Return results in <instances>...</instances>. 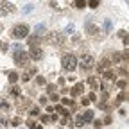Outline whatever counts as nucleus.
Masks as SVG:
<instances>
[{"label": "nucleus", "instance_id": "nucleus-6", "mask_svg": "<svg viewBox=\"0 0 129 129\" xmlns=\"http://www.w3.org/2000/svg\"><path fill=\"white\" fill-rule=\"evenodd\" d=\"M14 11V6L11 2H6V0H0V16H6L9 13Z\"/></svg>", "mask_w": 129, "mask_h": 129}, {"label": "nucleus", "instance_id": "nucleus-10", "mask_svg": "<svg viewBox=\"0 0 129 129\" xmlns=\"http://www.w3.org/2000/svg\"><path fill=\"white\" fill-rule=\"evenodd\" d=\"M93 117H95L93 109H86V111H84V115H83V122H84V124H88V122H93Z\"/></svg>", "mask_w": 129, "mask_h": 129}, {"label": "nucleus", "instance_id": "nucleus-30", "mask_svg": "<svg viewBox=\"0 0 129 129\" xmlns=\"http://www.w3.org/2000/svg\"><path fill=\"white\" fill-rule=\"evenodd\" d=\"M32 7H34V6H32V4H29V6H25V7H23V13H30V11H32Z\"/></svg>", "mask_w": 129, "mask_h": 129}, {"label": "nucleus", "instance_id": "nucleus-5", "mask_svg": "<svg viewBox=\"0 0 129 129\" xmlns=\"http://www.w3.org/2000/svg\"><path fill=\"white\" fill-rule=\"evenodd\" d=\"M64 41V36L59 34V32H50V34H47V43L48 45H59Z\"/></svg>", "mask_w": 129, "mask_h": 129}, {"label": "nucleus", "instance_id": "nucleus-1", "mask_svg": "<svg viewBox=\"0 0 129 129\" xmlns=\"http://www.w3.org/2000/svg\"><path fill=\"white\" fill-rule=\"evenodd\" d=\"M13 59H14V64H18V67H27L30 57H29V52H25L22 47H14Z\"/></svg>", "mask_w": 129, "mask_h": 129}, {"label": "nucleus", "instance_id": "nucleus-14", "mask_svg": "<svg viewBox=\"0 0 129 129\" xmlns=\"http://www.w3.org/2000/svg\"><path fill=\"white\" fill-rule=\"evenodd\" d=\"M102 77H104V81H113V79H115V72L104 70V72H102Z\"/></svg>", "mask_w": 129, "mask_h": 129}, {"label": "nucleus", "instance_id": "nucleus-28", "mask_svg": "<svg viewBox=\"0 0 129 129\" xmlns=\"http://www.w3.org/2000/svg\"><path fill=\"white\" fill-rule=\"evenodd\" d=\"M117 84H118V88H122V90H124V88H127V79H125V81H124V79H122V81H118Z\"/></svg>", "mask_w": 129, "mask_h": 129}, {"label": "nucleus", "instance_id": "nucleus-32", "mask_svg": "<svg viewBox=\"0 0 129 129\" xmlns=\"http://www.w3.org/2000/svg\"><path fill=\"white\" fill-rule=\"evenodd\" d=\"M50 99H52L54 102H57V101H59V95H57V93H52V95H50Z\"/></svg>", "mask_w": 129, "mask_h": 129}, {"label": "nucleus", "instance_id": "nucleus-26", "mask_svg": "<svg viewBox=\"0 0 129 129\" xmlns=\"http://www.w3.org/2000/svg\"><path fill=\"white\" fill-rule=\"evenodd\" d=\"M97 77H90V81H88V83H90V86L91 88H97V86H99V83H97V81H95Z\"/></svg>", "mask_w": 129, "mask_h": 129}, {"label": "nucleus", "instance_id": "nucleus-21", "mask_svg": "<svg viewBox=\"0 0 129 129\" xmlns=\"http://www.w3.org/2000/svg\"><path fill=\"white\" fill-rule=\"evenodd\" d=\"M41 122L43 124H52V117L50 115H41Z\"/></svg>", "mask_w": 129, "mask_h": 129}, {"label": "nucleus", "instance_id": "nucleus-40", "mask_svg": "<svg viewBox=\"0 0 129 129\" xmlns=\"http://www.w3.org/2000/svg\"><path fill=\"white\" fill-rule=\"evenodd\" d=\"M0 47H2V43H0Z\"/></svg>", "mask_w": 129, "mask_h": 129}, {"label": "nucleus", "instance_id": "nucleus-22", "mask_svg": "<svg viewBox=\"0 0 129 129\" xmlns=\"http://www.w3.org/2000/svg\"><path fill=\"white\" fill-rule=\"evenodd\" d=\"M11 95H13V97H20V88H18V86H13V88H11Z\"/></svg>", "mask_w": 129, "mask_h": 129}, {"label": "nucleus", "instance_id": "nucleus-13", "mask_svg": "<svg viewBox=\"0 0 129 129\" xmlns=\"http://www.w3.org/2000/svg\"><path fill=\"white\" fill-rule=\"evenodd\" d=\"M27 41H29L30 47H36V43L40 41V36H38V34H32V36L29 34V36H27Z\"/></svg>", "mask_w": 129, "mask_h": 129}, {"label": "nucleus", "instance_id": "nucleus-19", "mask_svg": "<svg viewBox=\"0 0 129 129\" xmlns=\"http://www.w3.org/2000/svg\"><path fill=\"white\" fill-rule=\"evenodd\" d=\"M75 125H77V127H83V125H84V122H83V115H77V117H75Z\"/></svg>", "mask_w": 129, "mask_h": 129}, {"label": "nucleus", "instance_id": "nucleus-24", "mask_svg": "<svg viewBox=\"0 0 129 129\" xmlns=\"http://www.w3.org/2000/svg\"><path fill=\"white\" fill-rule=\"evenodd\" d=\"M20 124H22V118H20V117H16V118L11 120V125H14V127H18Z\"/></svg>", "mask_w": 129, "mask_h": 129}, {"label": "nucleus", "instance_id": "nucleus-27", "mask_svg": "<svg viewBox=\"0 0 129 129\" xmlns=\"http://www.w3.org/2000/svg\"><path fill=\"white\" fill-rule=\"evenodd\" d=\"M29 115H30V117H38V115H40V109H38V108H32V109L29 111Z\"/></svg>", "mask_w": 129, "mask_h": 129}, {"label": "nucleus", "instance_id": "nucleus-33", "mask_svg": "<svg viewBox=\"0 0 129 129\" xmlns=\"http://www.w3.org/2000/svg\"><path fill=\"white\" fill-rule=\"evenodd\" d=\"M93 127H95V129H101V127H102V122H101V120H97V122L93 124Z\"/></svg>", "mask_w": 129, "mask_h": 129}, {"label": "nucleus", "instance_id": "nucleus-7", "mask_svg": "<svg viewBox=\"0 0 129 129\" xmlns=\"http://www.w3.org/2000/svg\"><path fill=\"white\" fill-rule=\"evenodd\" d=\"M84 29H86V34H88V36H99V27H97L91 20H88V22H86Z\"/></svg>", "mask_w": 129, "mask_h": 129}, {"label": "nucleus", "instance_id": "nucleus-36", "mask_svg": "<svg viewBox=\"0 0 129 129\" xmlns=\"http://www.w3.org/2000/svg\"><path fill=\"white\" fill-rule=\"evenodd\" d=\"M88 101H97V95H95V93H90V97H88Z\"/></svg>", "mask_w": 129, "mask_h": 129}, {"label": "nucleus", "instance_id": "nucleus-8", "mask_svg": "<svg viewBox=\"0 0 129 129\" xmlns=\"http://www.w3.org/2000/svg\"><path fill=\"white\" fill-rule=\"evenodd\" d=\"M29 57H30V59H34V61L41 59V57H43V52H41V48H40V47H30Z\"/></svg>", "mask_w": 129, "mask_h": 129}, {"label": "nucleus", "instance_id": "nucleus-17", "mask_svg": "<svg viewBox=\"0 0 129 129\" xmlns=\"http://www.w3.org/2000/svg\"><path fill=\"white\" fill-rule=\"evenodd\" d=\"M7 79H9L11 84H14L16 81H18V74H16V72H9V74H7Z\"/></svg>", "mask_w": 129, "mask_h": 129}, {"label": "nucleus", "instance_id": "nucleus-15", "mask_svg": "<svg viewBox=\"0 0 129 129\" xmlns=\"http://www.w3.org/2000/svg\"><path fill=\"white\" fill-rule=\"evenodd\" d=\"M74 7L75 9H84L86 7V0H74Z\"/></svg>", "mask_w": 129, "mask_h": 129}, {"label": "nucleus", "instance_id": "nucleus-3", "mask_svg": "<svg viewBox=\"0 0 129 129\" xmlns=\"http://www.w3.org/2000/svg\"><path fill=\"white\" fill-rule=\"evenodd\" d=\"M61 64H63V68H64V70L72 72V70H75V68H77V57H75L74 54H67V56H63Z\"/></svg>", "mask_w": 129, "mask_h": 129}, {"label": "nucleus", "instance_id": "nucleus-11", "mask_svg": "<svg viewBox=\"0 0 129 129\" xmlns=\"http://www.w3.org/2000/svg\"><path fill=\"white\" fill-rule=\"evenodd\" d=\"M34 74H36V68H34V67H30V68H29V70L23 74V77H22V79H23L25 83H27V81H30V77L34 75Z\"/></svg>", "mask_w": 129, "mask_h": 129}, {"label": "nucleus", "instance_id": "nucleus-18", "mask_svg": "<svg viewBox=\"0 0 129 129\" xmlns=\"http://www.w3.org/2000/svg\"><path fill=\"white\" fill-rule=\"evenodd\" d=\"M99 0H86V6H90L91 9H97V7H99Z\"/></svg>", "mask_w": 129, "mask_h": 129}, {"label": "nucleus", "instance_id": "nucleus-31", "mask_svg": "<svg viewBox=\"0 0 129 129\" xmlns=\"http://www.w3.org/2000/svg\"><path fill=\"white\" fill-rule=\"evenodd\" d=\"M47 90H48V95H52L56 88H54V84H48V86H47Z\"/></svg>", "mask_w": 129, "mask_h": 129}, {"label": "nucleus", "instance_id": "nucleus-12", "mask_svg": "<svg viewBox=\"0 0 129 129\" xmlns=\"http://www.w3.org/2000/svg\"><path fill=\"white\" fill-rule=\"evenodd\" d=\"M61 106H68L70 109H77V106L72 99H61Z\"/></svg>", "mask_w": 129, "mask_h": 129}, {"label": "nucleus", "instance_id": "nucleus-2", "mask_svg": "<svg viewBox=\"0 0 129 129\" xmlns=\"http://www.w3.org/2000/svg\"><path fill=\"white\" fill-rule=\"evenodd\" d=\"M29 32H30V27L27 23H18V25H14L13 30H11V36L14 40H25L29 36Z\"/></svg>", "mask_w": 129, "mask_h": 129}, {"label": "nucleus", "instance_id": "nucleus-37", "mask_svg": "<svg viewBox=\"0 0 129 129\" xmlns=\"http://www.w3.org/2000/svg\"><path fill=\"white\" fill-rule=\"evenodd\" d=\"M27 125H29V127H36V122H34V120H29Z\"/></svg>", "mask_w": 129, "mask_h": 129}, {"label": "nucleus", "instance_id": "nucleus-23", "mask_svg": "<svg viewBox=\"0 0 129 129\" xmlns=\"http://www.w3.org/2000/svg\"><path fill=\"white\" fill-rule=\"evenodd\" d=\"M36 83H38L40 86H45V84H47V81H45V77H41V75H38V77H36Z\"/></svg>", "mask_w": 129, "mask_h": 129}, {"label": "nucleus", "instance_id": "nucleus-38", "mask_svg": "<svg viewBox=\"0 0 129 129\" xmlns=\"http://www.w3.org/2000/svg\"><path fill=\"white\" fill-rule=\"evenodd\" d=\"M81 104H83V106H88V104H90V101H88V99H83V101H81Z\"/></svg>", "mask_w": 129, "mask_h": 129}, {"label": "nucleus", "instance_id": "nucleus-25", "mask_svg": "<svg viewBox=\"0 0 129 129\" xmlns=\"http://www.w3.org/2000/svg\"><path fill=\"white\" fill-rule=\"evenodd\" d=\"M124 101H127V93H125V91H122V93L118 95V99H117V102H124Z\"/></svg>", "mask_w": 129, "mask_h": 129}, {"label": "nucleus", "instance_id": "nucleus-20", "mask_svg": "<svg viewBox=\"0 0 129 129\" xmlns=\"http://www.w3.org/2000/svg\"><path fill=\"white\" fill-rule=\"evenodd\" d=\"M111 27H113V22H111V20H106V22H104V32H109Z\"/></svg>", "mask_w": 129, "mask_h": 129}, {"label": "nucleus", "instance_id": "nucleus-9", "mask_svg": "<svg viewBox=\"0 0 129 129\" xmlns=\"http://www.w3.org/2000/svg\"><path fill=\"white\" fill-rule=\"evenodd\" d=\"M83 91H84V84L83 83H77L74 88H72V97H79V95H83Z\"/></svg>", "mask_w": 129, "mask_h": 129}, {"label": "nucleus", "instance_id": "nucleus-35", "mask_svg": "<svg viewBox=\"0 0 129 129\" xmlns=\"http://www.w3.org/2000/svg\"><path fill=\"white\" fill-rule=\"evenodd\" d=\"M111 122H113V120H111V117H106V118H104V122H102V124H106V125H109V124H111Z\"/></svg>", "mask_w": 129, "mask_h": 129}, {"label": "nucleus", "instance_id": "nucleus-29", "mask_svg": "<svg viewBox=\"0 0 129 129\" xmlns=\"http://www.w3.org/2000/svg\"><path fill=\"white\" fill-rule=\"evenodd\" d=\"M0 108H2V111H7V109H9V104H7L6 101H2V102H0Z\"/></svg>", "mask_w": 129, "mask_h": 129}, {"label": "nucleus", "instance_id": "nucleus-39", "mask_svg": "<svg viewBox=\"0 0 129 129\" xmlns=\"http://www.w3.org/2000/svg\"><path fill=\"white\" fill-rule=\"evenodd\" d=\"M72 30H74V25H72V23H70V25H68V27H67V32H72Z\"/></svg>", "mask_w": 129, "mask_h": 129}, {"label": "nucleus", "instance_id": "nucleus-4", "mask_svg": "<svg viewBox=\"0 0 129 129\" xmlns=\"http://www.w3.org/2000/svg\"><path fill=\"white\" fill-rule=\"evenodd\" d=\"M95 67V57L90 56V54H84L83 57H81V68L83 70H91Z\"/></svg>", "mask_w": 129, "mask_h": 129}, {"label": "nucleus", "instance_id": "nucleus-34", "mask_svg": "<svg viewBox=\"0 0 129 129\" xmlns=\"http://www.w3.org/2000/svg\"><path fill=\"white\" fill-rule=\"evenodd\" d=\"M43 30H45L43 25H36V32H38V34H40V32H43Z\"/></svg>", "mask_w": 129, "mask_h": 129}, {"label": "nucleus", "instance_id": "nucleus-16", "mask_svg": "<svg viewBox=\"0 0 129 129\" xmlns=\"http://www.w3.org/2000/svg\"><path fill=\"white\" fill-rule=\"evenodd\" d=\"M54 109L59 113V115H63V117H67L68 115V111L67 109H64V106H61V104H57V106H54Z\"/></svg>", "mask_w": 129, "mask_h": 129}]
</instances>
